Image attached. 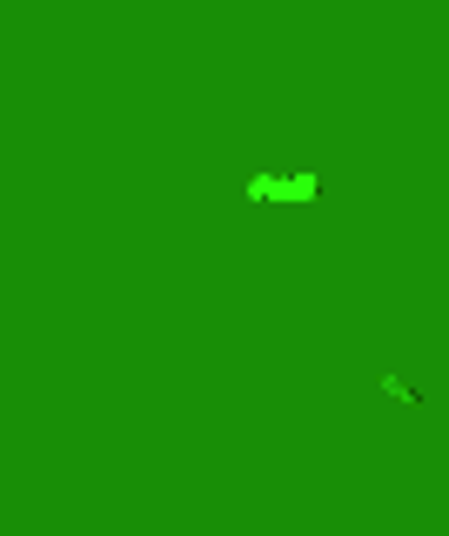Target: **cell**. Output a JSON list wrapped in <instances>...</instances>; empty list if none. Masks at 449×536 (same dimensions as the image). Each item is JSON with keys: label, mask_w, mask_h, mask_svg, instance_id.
Wrapping results in <instances>:
<instances>
[{"label": "cell", "mask_w": 449, "mask_h": 536, "mask_svg": "<svg viewBox=\"0 0 449 536\" xmlns=\"http://www.w3.org/2000/svg\"><path fill=\"white\" fill-rule=\"evenodd\" d=\"M242 195L248 201H295V208H309V201L322 195V181L315 175H248Z\"/></svg>", "instance_id": "6da1fadb"}, {"label": "cell", "mask_w": 449, "mask_h": 536, "mask_svg": "<svg viewBox=\"0 0 449 536\" xmlns=\"http://www.w3.org/2000/svg\"><path fill=\"white\" fill-rule=\"evenodd\" d=\"M376 389H382L389 402H403V409H423V396H416V389H409L403 376H376Z\"/></svg>", "instance_id": "7a4b0ae2"}]
</instances>
